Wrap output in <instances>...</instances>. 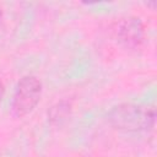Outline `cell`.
<instances>
[{
    "mask_svg": "<svg viewBox=\"0 0 157 157\" xmlns=\"http://www.w3.org/2000/svg\"><path fill=\"white\" fill-rule=\"evenodd\" d=\"M4 93H5V86H4V83L0 81V102H1V99H2V97H4Z\"/></svg>",
    "mask_w": 157,
    "mask_h": 157,
    "instance_id": "5b68a950",
    "label": "cell"
},
{
    "mask_svg": "<svg viewBox=\"0 0 157 157\" xmlns=\"http://www.w3.org/2000/svg\"><path fill=\"white\" fill-rule=\"evenodd\" d=\"M42 90V82L38 77L26 75L20 78L12 98V113L18 118L29 114L39 103Z\"/></svg>",
    "mask_w": 157,
    "mask_h": 157,
    "instance_id": "7a4b0ae2",
    "label": "cell"
},
{
    "mask_svg": "<svg viewBox=\"0 0 157 157\" xmlns=\"http://www.w3.org/2000/svg\"><path fill=\"white\" fill-rule=\"evenodd\" d=\"M109 124L124 131H147L156 121V110L150 107L123 103L114 107L107 115Z\"/></svg>",
    "mask_w": 157,
    "mask_h": 157,
    "instance_id": "6da1fadb",
    "label": "cell"
},
{
    "mask_svg": "<svg viewBox=\"0 0 157 157\" xmlns=\"http://www.w3.org/2000/svg\"><path fill=\"white\" fill-rule=\"evenodd\" d=\"M70 113H71V103L69 101H60L50 108L48 117L53 125H60L67 119Z\"/></svg>",
    "mask_w": 157,
    "mask_h": 157,
    "instance_id": "277c9868",
    "label": "cell"
},
{
    "mask_svg": "<svg viewBox=\"0 0 157 157\" xmlns=\"http://www.w3.org/2000/svg\"><path fill=\"white\" fill-rule=\"evenodd\" d=\"M1 17H2V11H1V9H0V20H1Z\"/></svg>",
    "mask_w": 157,
    "mask_h": 157,
    "instance_id": "8992f818",
    "label": "cell"
},
{
    "mask_svg": "<svg viewBox=\"0 0 157 157\" xmlns=\"http://www.w3.org/2000/svg\"><path fill=\"white\" fill-rule=\"evenodd\" d=\"M113 31L118 42L128 49H137L145 40V26L142 21L135 16L119 20Z\"/></svg>",
    "mask_w": 157,
    "mask_h": 157,
    "instance_id": "3957f363",
    "label": "cell"
}]
</instances>
